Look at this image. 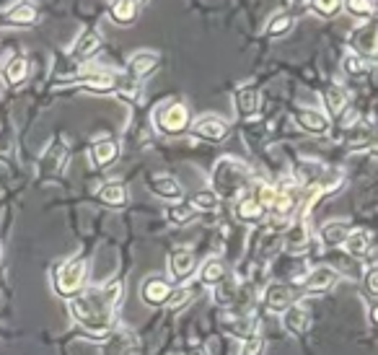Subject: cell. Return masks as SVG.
Returning <instances> with one entry per match:
<instances>
[{"label": "cell", "mask_w": 378, "mask_h": 355, "mask_svg": "<svg viewBox=\"0 0 378 355\" xmlns=\"http://www.w3.org/2000/svg\"><path fill=\"white\" fill-rule=\"evenodd\" d=\"M231 327H233V334L244 337V340L254 337V322H251V319H233Z\"/></svg>", "instance_id": "obj_40"}, {"label": "cell", "mask_w": 378, "mask_h": 355, "mask_svg": "<svg viewBox=\"0 0 378 355\" xmlns=\"http://www.w3.org/2000/svg\"><path fill=\"white\" fill-rule=\"evenodd\" d=\"M264 207L260 205V200L254 197V194H244L241 200L236 203V218L241 223H260L262 218H264Z\"/></svg>", "instance_id": "obj_21"}, {"label": "cell", "mask_w": 378, "mask_h": 355, "mask_svg": "<svg viewBox=\"0 0 378 355\" xmlns=\"http://www.w3.org/2000/svg\"><path fill=\"white\" fill-rule=\"evenodd\" d=\"M114 94L119 99H125V101H135V99L140 97V86H138V81H117V88H114Z\"/></svg>", "instance_id": "obj_38"}, {"label": "cell", "mask_w": 378, "mask_h": 355, "mask_svg": "<svg viewBox=\"0 0 378 355\" xmlns=\"http://www.w3.org/2000/svg\"><path fill=\"white\" fill-rule=\"evenodd\" d=\"M355 122H357V112H355V109H350V114H345V119H342V125H345V128H353Z\"/></svg>", "instance_id": "obj_45"}, {"label": "cell", "mask_w": 378, "mask_h": 355, "mask_svg": "<svg viewBox=\"0 0 378 355\" xmlns=\"http://www.w3.org/2000/svg\"><path fill=\"white\" fill-rule=\"evenodd\" d=\"M3 76H6V83L11 88L21 86L26 76H29V60L23 54H13L8 65H6V70H3Z\"/></svg>", "instance_id": "obj_23"}, {"label": "cell", "mask_w": 378, "mask_h": 355, "mask_svg": "<svg viewBox=\"0 0 378 355\" xmlns=\"http://www.w3.org/2000/svg\"><path fill=\"white\" fill-rule=\"evenodd\" d=\"M192 207L195 210H202V213H210V210H218V205H220V197H218L213 190H202V192L192 194Z\"/></svg>", "instance_id": "obj_32"}, {"label": "cell", "mask_w": 378, "mask_h": 355, "mask_svg": "<svg viewBox=\"0 0 378 355\" xmlns=\"http://www.w3.org/2000/svg\"><path fill=\"white\" fill-rule=\"evenodd\" d=\"M78 83L88 86L94 94H112L117 88V78L112 73H104V70H88V73H81L76 78Z\"/></svg>", "instance_id": "obj_16"}, {"label": "cell", "mask_w": 378, "mask_h": 355, "mask_svg": "<svg viewBox=\"0 0 378 355\" xmlns=\"http://www.w3.org/2000/svg\"><path fill=\"white\" fill-rule=\"evenodd\" d=\"M70 314L88 334L94 337H101L112 329V322H114V309L104 301L101 291L86 293V296H76L70 298Z\"/></svg>", "instance_id": "obj_1"}, {"label": "cell", "mask_w": 378, "mask_h": 355, "mask_svg": "<svg viewBox=\"0 0 378 355\" xmlns=\"http://www.w3.org/2000/svg\"><path fill=\"white\" fill-rule=\"evenodd\" d=\"M282 324H285L288 332L303 334L308 329V324H311V312H308L303 303H293L291 309L282 314Z\"/></svg>", "instance_id": "obj_18"}, {"label": "cell", "mask_w": 378, "mask_h": 355, "mask_svg": "<svg viewBox=\"0 0 378 355\" xmlns=\"http://www.w3.org/2000/svg\"><path fill=\"white\" fill-rule=\"evenodd\" d=\"M275 187H277V197H275V205H272V213L277 218L295 216V210L301 205V182L295 176H285Z\"/></svg>", "instance_id": "obj_5"}, {"label": "cell", "mask_w": 378, "mask_h": 355, "mask_svg": "<svg viewBox=\"0 0 378 355\" xmlns=\"http://www.w3.org/2000/svg\"><path fill=\"white\" fill-rule=\"evenodd\" d=\"M293 119H295L298 128L306 130V132H311V135H316V138H324V135H329V130H332V122H329V117H326L324 112L311 109V107L295 109Z\"/></svg>", "instance_id": "obj_6"}, {"label": "cell", "mask_w": 378, "mask_h": 355, "mask_svg": "<svg viewBox=\"0 0 378 355\" xmlns=\"http://www.w3.org/2000/svg\"><path fill=\"white\" fill-rule=\"evenodd\" d=\"M158 63H161V57H158V52H135L130 57V63H127V76L132 78V81H143V78H148L158 68Z\"/></svg>", "instance_id": "obj_10"}, {"label": "cell", "mask_w": 378, "mask_h": 355, "mask_svg": "<svg viewBox=\"0 0 378 355\" xmlns=\"http://www.w3.org/2000/svg\"><path fill=\"white\" fill-rule=\"evenodd\" d=\"M52 283L57 296H65V298L67 296H76L83 288V283H86V259L76 257L63 262L60 267L54 270Z\"/></svg>", "instance_id": "obj_3"}, {"label": "cell", "mask_w": 378, "mask_h": 355, "mask_svg": "<svg viewBox=\"0 0 378 355\" xmlns=\"http://www.w3.org/2000/svg\"><path fill=\"white\" fill-rule=\"evenodd\" d=\"M308 218H293L291 228L285 234V249L288 252H303L308 244Z\"/></svg>", "instance_id": "obj_19"}, {"label": "cell", "mask_w": 378, "mask_h": 355, "mask_svg": "<svg viewBox=\"0 0 378 355\" xmlns=\"http://www.w3.org/2000/svg\"><path fill=\"white\" fill-rule=\"evenodd\" d=\"M200 280H202L205 285H218V283H223V280H226V265H223L218 257L205 259L202 267H200Z\"/></svg>", "instance_id": "obj_28"}, {"label": "cell", "mask_w": 378, "mask_h": 355, "mask_svg": "<svg viewBox=\"0 0 378 355\" xmlns=\"http://www.w3.org/2000/svg\"><path fill=\"white\" fill-rule=\"evenodd\" d=\"M98 50H101V34L94 32V29H86L73 44V57L78 63H88V60L96 57Z\"/></svg>", "instance_id": "obj_11"}, {"label": "cell", "mask_w": 378, "mask_h": 355, "mask_svg": "<svg viewBox=\"0 0 378 355\" xmlns=\"http://www.w3.org/2000/svg\"><path fill=\"white\" fill-rule=\"evenodd\" d=\"M192 132H195L200 140H207V143H223V140L231 135V130H228V125L223 122L220 117H200L192 125Z\"/></svg>", "instance_id": "obj_7"}, {"label": "cell", "mask_w": 378, "mask_h": 355, "mask_svg": "<svg viewBox=\"0 0 378 355\" xmlns=\"http://www.w3.org/2000/svg\"><path fill=\"white\" fill-rule=\"evenodd\" d=\"M370 319L378 324V298H376V303H373V312H370Z\"/></svg>", "instance_id": "obj_46"}, {"label": "cell", "mask_w": 378, "mask_h": 355, "mask_svg": "<svg viewBox=\"0 0 378 355\" xmlns=\"http://www.w3.org/2000/svg\"><path fill=\"white\" fill-rule=\"evenodd\" d=\"M293 3H295V6H301V3H306V0H293Z\"/></svg>", "instance_id": "obj_47"}, {"label": "cell", "mask_w": 378, "mask_h": 355, "mask_svg": "<svg viewBox=\"0 0 378 355\" xmlns=\"http://www.w3.org/2000/svg\"><path fill=\"white\" fill-rule=\"evenodd\" d=\"M169 267H171V275L176 280H187V278H192V272L197 270V259L189 249L179 247L171 254V259H169Z\"/></svg>", "instance_id": "obj_17"}, {"label": "cell", "mask_w": 378, "mask_h": 355, "mask_svg": "<svg viewBox=\"0 0 378 355\" xmlns=\"http://www.w3.org/2000/svg\"><path fill=\"white\" fill-rule=\"evenodd\" d=\"M148 187H151L153 194H158L163 200H171V203H179L184 197L182 184L176 182L171 174H151L148 176Z\"/></svg>", "instance_id": "obj_9"}, {"label": "cell", "mask_w": 378, "mask_h": 355, "mask_svg": "<svg viewBox=\"0 0 378 355\" xmlns=\"http://www.w3.org/2000/svg\"><path fill=\"white\" fill-rule=\"evenodd\" d=\"M135 3H138V6H140V3H145V0H135Z\"/></svg>", "instance_id": "obj_48"}, {"label": "cell", "mask_w": 378, "mask_h": 355, "mask_svg": "<svg viewBox=\"0 0 378 355\" xmlns=\"http://www.w3.org/2000/svg\"><path fill=\"white\" fill-rule=\"evenodd\" d=\"M337 280H339V272L332 267H326V265H322V267H313L311 272L303 278V285H306V291L322 293V291H326V288H332Z\"/></svg>", "instance_id": "obj_13"}, {"label": "cell", "mask_w": 378, "mask_h": 355, "mask_svg": "<svg viewBox=\"0 0 378 355\" xmlns=\"http://www.w3.org/2000/svg\"><path fill=\"white\" fill-rule=\"evenodd\" d=\"M311 8L324 19H332L342 8V0H311Z\"/></svg>", "instance_id": "obj_37"}, {"label": "cell", "mask_w": 378, "mask_h": 355, "mask_svg": "<svg viewBox=\"0 0 378 355\" xmlns=\"http://www.w3.org/2000/svg\"><path fill=\"white\" fill-rule=\"evenodd\" d=\"M293 23H295V19H293L291 13H277V16H272L270 23H267V34H270V37H282V34L291 32Z\"/></svg>", "instance_id": "obj_33"}, {"label": "cell", "mask_w": 378, "mask_h": 355, "mask_svg": "<svg viewBox=\"0 0 378 355\" xmlns=\"http://www.w3.org/2000/svg\"><path fill=\"white\" fill-rule=\"evenodd\" d=\"M251 182V172L244 161L238 159H220L213 169V192L218 197H236L249 187Z\"/></svg>", "instance_id": "obj_2"}, {"label": "cell", "mask_w": 378, "mask_h": 355, "mask_svg": "<svg viewBox=\"0 0 378 355\" xmlns=\"http://www.w3.org/2000/svg\"><path fill=\"white\" fill-rule=\"evenodd\" d=\"M169 293H171V285L163 278H148L140 285V298L148 306H161V303L169 301Z\"/></svg>", "instance_id": "obj_14"}, {"label": "cell", "mask_w": 378, "mask_h": 355, "mask_svg": "<svg viewBox=\"0 0 378 355\" xmlns=\"http://www.w3.org/2000/svg\"><path fill=\"white\" fill-rule=\"evenodd\" d=\"M262 350H264V340H262L260 334H254V337H249L246 343H244L241 355H262Z\"/></svg>", "instance_id": "obj_42"}, {"label": "cell", "mask_w": 378, "mask_h": 355, "mask_svg": "<svg viewBox=\"0 0 378 355\" xmlns=\"http://www.w3.org/2000/svg\"><path fill=\"white\" fill-rule=\"evenodd\" d=\"M264 306L270 309L272 314H285L293 306V293L288 285H280V283H272L264 291Z\"/></svg>", "instance_id": "obj_12"}, {"label": "cell", "mask_w": 378, "mask_h": 355, "mask_svg": "<svg viewBox=\"0 0 378 355\" xmlns=\"http://www.w3.org/2000/svg\"><path fill=\"white\" fill-rule=\"evenodd\" d=\"M350 231H353V228H350L347 221H329V223L322 226L319 239H322V244H324V247H339V244H345L347 241Z\"/></svg>", "instance_id": "obj_20"}, {"label": "cell", "mask_w": 378, "mask_h": 355, "mask_svg": "<svg viewBox=\"0 0 378 355\" xmlns=\"http://www.w3.org/2000/svg\"><path fill=\"white\" fill-rule=\"evenodd\" d=\"M153 125L163 135H179V132L189 128V109L182 101H166V104L156 109Z\"/></svg>", "instance_id": "obj_4"}, {"label": "cell", "mask_w": 378, "mask_h": 355, "mask_svg": "<svg viewBox=\"0 0 378 355\" xmlns=\"http://www.w3.org/2000/svg\"><path fill=\"white\" fill-rule=\"evenodd\" d=\"M65 163H67V143H65V138L57 135V138L50 143V148L44 151L39 166H42L44 174H57V172H63Z\"/></svg>", "instance_id": "obj_8"}, {"label": "cell", "mask_w": 378, "mask_h": 355, "mask_svg": "<svg viewBox=\"0 0 378 355\" xmlns=\"http://www.w3.org/2000/svg\"><path fill=\"white\" fill-rule=\"evenodd\" d=\"M109 16L119 26H127V23H132L138 19V3L135 0H114L112 8H109Z\"/></svg>", "instance_id": "obj_25"}, {"label": "cell", "mask_w": 378, "mask_h": 355, "mask_svg": "<svg viewBox=\"0 0 378 355\" xmlns=\"http://www.w3.org/2000/svg\"><path fill=\"white\" fill-rule=\"evenodd\" d=\"M342 8H345L353 19H373L376 16V3L373 0H342Z\"/></svg>", "instance_id": "obj_30"}, {"label": "cell", "mask_w": 378, "mask_h": 355, "mask_svg": "<svg viewBox=\"0 0 378 355\" xmlns=\"http://www.w3.org/2000/svg\"><path fill=\"white\" fill-rule=\"evenodd\" d=\"M342 70H345L347 76H363L368 70V65L357 52H350L345 54V60H342Z\"/></svg>", "instance_id": "obj_36"}, {"label": "cell", "mask_w": 378, "mask_h": 355, "mask_svg": "<svg viewBox=\"0 0 378 355\" xmlns=\"http://www.w3.org/2000/svg\"><path fill=\"white\" fill-rule=\"evenodd\" d=\"M195 207H192V205H171V207H169V210H166V216H169V221H171V223H179V226H182V223H189V221H192V218H195Z\"/></svg>", "instance_id": "obj_35"}, {"label": "cell", "mask_w": 378, "mask_h": 355, "mask_svg": "<svg viewBox=\"0 0 378 355\" xmlns=\"http://www.w3.org/2000/svg\"><path fill=\"white\" fill-rule=\"evenodd\" d=\"M189 301V288H171V293H169V309H179V306H184V303Z\"/></svg>", "instance_id": "obj_41"}, {"label": "cell", "mask_w": 378, "mask_h": 355, "mask_svg": "<svg viewBox=\"0 0 378 355\" xmlns=\"http://www.w3.org/2000/svg\"><path fill=\"white\" fill-rule=\"evenodd\" d=\"M324 107L329 114H335V117H339L342 112H345L347 107V91L342 86H329L324 91Z\"/></svg>", "instance_id": "obj_29"}, {"label": "cell", "mask_w": 378, "mask_h": 355, "mask_svg": "<svg viewBox=\"0 0 378 355\" xmlns=\"http://www.w3.org/2000/svg\"><path fill=\"white\" fill-rule=\"evenodd\" d=\"M366 288L378 298V267L368 270V275H366Z\"/></svg>", "instance_id": "obj_44"}, {"label": "cell", "mask_w": 378, "mask_h": 355, "mask_svg": "<svg viewBox=\"0 0 378 355\" xmlns=\"http://www.w3.org/2000/svg\"><path fill=\"white\" fill-rule=\"evenodd\" d=\"M101 296H104V301H107L112 309H117L119 301H122V283H119V280L109 283L107 288H101Z\"/></svg>", "instance_id": "obj_39"}, {"label": "cell", "mask_w": 378, "mask_h": 355, "mask_svg": "<svg viewBox=\"0 0 378 355\" xmlns=\"http://www.w3.org/2000/svg\"><path fill=\"white\" fill-rule=\"evenodd\" d=\"M236 298V291H233V285H228V283H218V291H216V301L223 303V306H228V303Z\"/></svg>", "instance_id": "obj_43"}, {"label": "cell", "mask_w": 378, "mask_h": 355, "mask_svg": "<svg viewBox=\"0 0 378 355\" xmlns=\"http://www.w3.org/2000/svg\"><path fill=\"white\" fill-rule=\"evenodd\" d=\"M98 200L104 205H112V207H122L127 203V190L119 182H107L98 187Z\"/></svg>", "instance_id": "obj_27"}, {"label": "cell", "mask_w": 378, "mask_h": 355, "mask_svg": "<svg viewBox=\"0 0 378 355\" xmlns=\"http://www.w3.org/2000/svg\"><path fill=\"white\" fill-rule=\"evenodd\" d=\"M342 247H345V252L350 257L355 259L368 257V252H370V234L368 231H350V236H347V241Z\"/></svg>", "instance_id": "obj_26"}, {"label": "cell", "mask_w": 378, "mask_h": 355, "mask_svg": "<svg viewBox=\"0 0 378 355\" xmlns=\"http://www.w3.org/2000/svg\"><path fill=\"white\" fill-rule=\"evenodd\" d=\"M357 50H363L368 54H376L378 52V26H363L355 37Z\"/></svg>", "instance_id": "obj_31"}, {"label": "cell", "mask_w": 378, "mask_h": 355, "mask_svg": "<svg viewBox=\"0 0 378 355\" xmlns=\"http://www.w3.org/2000/svg\"><path fill=\"white\" fill-rule=\"evenodd\" d=\"M36 19H39V13H36L34 3H16L11 11L6 13V21L13 26H32L36 23Z\"/></svg>", "instance_id": "obj_24"}, {"label": "cell", "mask_w": 378, "mask_h": 355, "mask_svg": "<svg viewBox=\"0 0 378 355\" xmlns=\"http://www.w3.org/2000/svg\"><path fill=\"white\" fill-rule=\"evenodd\" d=\"M117 159H119V145L114 138H101L94 143V148H91V161H94V166L107 169V166H112Z\"/></svg>", "instance_id": "obj_15"}, {"label": "cell", "mask_w": 378, "mask_h": 355, "mask_svg": "<svg viewBox=\"0 0 378 355\" xmlns=\"http://www.w3.org/2000/svg\"><path fill=\"white\" fill-rule=\"evenodd\" d=\"M254 197L260 200V205L264 207V210H272V205H275V197H277V187L270 182H257V187H254Z\"/></svg>", "instance_id": "obj_34"}, {"label": "cell", "mask_w": 378, "mask_h": 355, "mask_svg": "<svg viewBox=\"0 0 378 355\" xmlns=\"http://www.w3.org/2000/svg\"><path fill=\"white\" fill-rule=\"evenodd\" d=\"M257 107H260V91L251 86V83H246V86L238 88V91H236V109H238V114H241L244 119L254 117Z\"/></svg>", "instance_id": "obj_22"}]
</instances>
